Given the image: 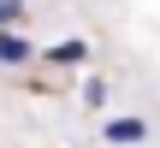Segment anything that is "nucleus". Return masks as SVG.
Returning a JSON list of instances; mask_svg holds the SVG:
<instances>
[{
  "label": "nucleus",
  "mask_w": 160,
  "mask_h": 148,
  "mask_svg": "<svg viewBox=\"0 0 160 148\" xmlns=\"http://www.w3.org/2000/svg\"><path fill=\"white\" fill-rule=\"evenodd\" d=\"M148 136H154V125H148L142 113H107V119H101V142L107 148H142Z\"/></svg>",
  "instance_id": "f257e3e1"
},
{
  "label": "nucleus",
  "mask_w": 160,
  "mask_h": 148,
  "mask_svg": "<svg viewBox=\"0 0 160 148\" xmlns=\"http://www.w3.org/2000/svg\"><path fill=\"white\" fill-rule=\"evenodd\" d=\"M30 59H36V42L18 36V30H0V65L18 71V65H30Z\"/></svg>",
  "instance_id": "f03ea898"
},
{
  "label": "nucleus",
  "mask_w": 160,
  "mask_h": 148,
  "mask_svg": "<svg viewBox=\"0 0 160 148\" xmlns=\"http://www.w3.org/2000/svg\"><path fill=\"white\" fill-rule=\"evenodd\" d=\"M48 59H53V65H83V59H89V42H83V36L53 42V47H48Z\"/></svg>",
  "instance_id": "7ed1b4c3"
},
{
  "label": "nucleus",
  "mask_w": 160,
  "mask_h": 148,
  "mask_svg": "<svg viewBox=\"0 0 160 148\" xmlns=\"http://www.w3.org/2000/svg\"><path fill=\"white\" fill-rule=\"evenodd\" d=\"M77 101H83L89 113H101V107H107V77H83V89H77Z\"/></svg>",
  "instance_id": "20e7f679"
},
{
  "label": "nucleus",
  "mask_w": 160,
  "mask_h": 148,
  "mask_svg": "<svg viewBox=\"0 0 160 148\" xmlns=\"http://www.w3.org/2000/svg\"><path fill=\"white\" fill-rule=\"evenodd\" d=\"M18 18H24V0H0V30H12Z\"/></svg>",
  "instance_id": "39448f33"
}]
</instances>
